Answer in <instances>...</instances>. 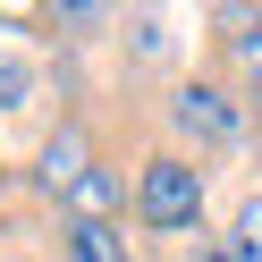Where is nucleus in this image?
Segmentation results:
<instances>
[{
    "mask_svg": "<svg viewBox=\"0 0 262 262\" xmlns=\"http://www.w3.org/2000/svg\"><path fill=\"white\" fill-rule=\"evenodd\" d=\"M136 228L144 237H161V245H186V237H203V220H211V161L203 152H186V144H144L136 152Z\"/></svg>",
    "mask_w": 262,
    "mask_h": 262,
    "instance_id": "f257e3e1",
    "label": "nucleus"
},
{
    "mask_svg": "<svg viewBox=\"0 0 262 262\" xmlns=\"http://www.w3.org/2000/svg\"><path fill=\"white\" fill-rule=\"evenodd\" d=\"M161 127H169V144H186V152L228 161V152L254 144V93H245L237 76H169Z\"/></svg>",
    "mask_w": 262,
    "mask_h": 262,
    "instance_id": "f03ea898",
    "label": "nucleus"
},
{
    "mask_svg": "<svg viewBox=\"0 0 262 262\" xmlns=\"http://www.w3.org/2000/svg\"><path fill=\"white\" fill-rule=\"evenodd\" d=\"M51 254L59 262H136V245H127V220H68V211H59Z\"/></svg>",
    "mask_w": 262,
    "mask_h": 262,
    "instance_id": "7ed1b4c3",
    "label": "nucleus"
},
{
    "mask_svg": "<svg viewBox=\"0 0 262 262\" xmlns=\"http://www.w3.org/2000/svg\"><path fill=\"white\" fill-rule=\"evenodd\" d=\"M228 245H237L245 262H262V178H245L237 186V203H228V228H220Z\"/></svg>",
    "mask_w": 262,
    "mask_h": 262,
    "instance_id": "20e7f679",
    "label": "nucleus"
},
{
    "mask_svg": "<svg viewBox=\"0 0 262 262\" xmlns=\"http://www.w3.org/2000/svg\"><path fill=\"white\" fill-rule=\"evenodd\" d=\"M228 51H237V85L262 102V17H245V34L228 42Z\"/></svg>",
    "mask_w": 262,
    "mask_h": 262,
    "instance_id": "39448f33",
    "label": "nucleus"
},
{
    "mask_svg": "<svg viewBox=\"0 0 262 262\" xmlns=\"http://www.w3.org/2000/svg\"><path fill=\"white\" fill-rule=\"evenodd\" d=\"M169 262H245L237 245L220 237V228H203V237H186V245H169Z\"/></svg>",
    "mask_w": 262,
    "mask_h": 262,
    "instance_id": "423d86ee",
    "label": "nucleus"
}]
</instances>
